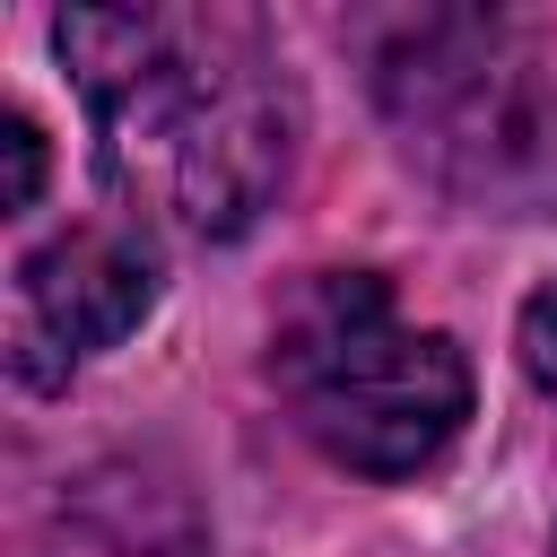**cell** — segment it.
<instances>
[{"instance_id":"8992f818","label":"cell","mask_w":557,"mask_h":557,"mask_svg":"<svg viewBox=\"0 0 557 557\" xmlns=\"http://www.w3.org/2000/svg\"><path fill=\"white\" fill-rule=\"evenodd\" d=\"M0 157H9L0 209H35V191H44V131H35L26 113H9V122H0Z\"/></svg>"},{"instance_id":"3957f363","label":"cell","mask_w":557,"mask_h":557,"mask_svg":"<svg viewBox=\"0 0 557 557\" xmlns=\"http://www.w3.org/2000/svg\"><path fill=\"white\" fill-rule=\"evenodd\" d=\"M400 157L461 209L531 218L557 200V70L505 17L435 9L374 52Z\"/></svg>"},{"instance_id":"277c9868","label":"cell","mask_w":557,"mask_h":557,"mask_svg":"<svg viewBox=\"0 0 557 557\" xmlns=\"http://www.w3.org/2000/svg\"><path fill=\"white\" fill-rule=\"evenodd\" d=\"M157 305V252L139 226H70L17 261L9 305V366L26 383H61L78 357L122 348Z\"/></svg>"},{"instance_id":"5b68a950","label":"cell","mask_w":557,"mask_h":557,"mask_svg":"<svg viewBox=\"0 0 557 557\" xmlns=\"http://www.w3.org/2000/svg\"><path fill=\"white\" fill-rule=\"evenodd\" d=\"M513 348H522V374L540 392H557V278L522 296V322H513Z\"/></svg>"},{"instance_id":"6da1fadb","label":"cell","mask_w":557,"mask_h":557,"mask_svg":"<svg viewBox=\"0 0 557 557\" xmlns=\"http://www.w3.org/2000/svg\"><path fill=\"white\" fill-rule=\"evenodd\" d=\"M52 44L96 122V174L131 226L244 235L296 165V78L244 9H61Z\"/></svg>"},{"instance_id":"7a4b0ae2","label":"cell","mask_w":557,"mask_h":557,"mask_svg":"<svg viewBox=\"0 0 557 557\" xmlns=\"http://www.w3.org/2000/svg\"><path fill=\"white\" fill-rule=\"evenodd\" d=\"M270 383L357 479H418L470 418V357L409 322L374 270H305L270 322Z\"/></svg>"}]
</instances>
